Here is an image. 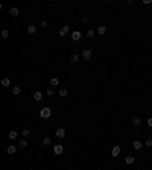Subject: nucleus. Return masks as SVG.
Listing matches in <instances>:
<instances>
[{
    "instance_id": "f257e3e1",
    "label": "nucleus",
    "mask_w": 152,
    "mask_h": 170,
    "mask_svg": "<svg viewBox=\"0 0 152 170\" xmlns=\"http://www.w3.org/2000/svg\"><path fill=\"white\" fill-rule=\"evenodd\" d=\"M50 116H52V109H50L49 106H44V108L40 109V117L41 118H49Z\"/></svg>"
},
{
    "instance_id": "f03ea898",
    "label": "nucleus",
    "mask_w": 152,
    "mask_h": 170,
    "mask_svg": "<svg viewBox=\"0 0 152 170\" xmlns=\"http://www.w3.org/2000/svg\"><path fill=\"white\" fill-rule=\"evenodd\" d=\"M91 50H90V49H85V50H82V53H81V58L84 59V61H90V59H91Z\"/></svg>"
},
{
    "instance_id": "7ed1b4c3",
    "label": "nucleus",
    "mask_w": 152,
    "mask_h": 170,
    "mask_svg": "<svg viewBox=\"0 0 152 170\" xmlns=\"http://www.w3.org/2000/svg\"><path fill=\"white\" fill-rule=\"evenodd\" d=\"M120 152H122V149H120V146H112V150H111V155L112 156H119L120 155Z\"/></svg>"
},
{
    "instance_id": "20e7f679",
    "label": "nucleus",
    "mask_w": 152,
    "mask_h": 170,
    "mask_svg": "<svg viewBox=\"0 0 152 170\" xmlns=\"http://www.w3.org/2000/svg\"><path fill=\"white\" fill-rule=\"evenodd\" d=\"M53 152L56 155H61L64 152V147H63V144H56V146H53Z\"/></svg>"
},
{
    "instance_id": "39448f33",
    "label": "nucleus",
    "mask_w": 152,
    "mask_h": 170,
    "mask_svg": "<svg viewBox=\"0 0 152 170\" xmlns=\"http://www.w3.org/2000/svg\"><path fill=\"white\" fill-rule=\"evenodd\" d=\"M79 59H81V55H78V53H73V55L70 56V62H72V64H76V62H79Z\"/></svg>"
},
{
    "instance_id": "423d86ee",
    "label": "nucleus",
    "mask_w": 152,
    "mask_h": 170,
    "mask_svg": "<svg viewBox=\"0 0 152 170\" xmlns=\"http://www.w3.org/2000/svg\"><path fill=\"white\" fill-rule=\"evenodd\" d=\"M56 137H58V138H64L65 137V131H64V129L63 128H59V129H56Z\"/></svg>"
},
{
    "instance_id": "0eeeda50",
    "label": "nucleus",
    "mask_w": 152,
    "mask_h": 170,
    "mask_svg": "<svg viewBox=\"0 0 152 170\" xmlns=\"http://www.w3.org/2000/svg\"><path fill=\"white\" fill-rule=\"evenodd\" d=\"M67 33H69V26H63V27H61V29H59V37H64V35H67Z\"/></svg>"
},
{
    "instance_id": "6e6552de",
    "label": "nucleus",
    "mask_w": 152,
    "mask_h": 170,
    "mask_svg": "<svg viewBox=\"0 0 152 170\" xmlns=\"http://www.w3.org/2000/svg\"><path fill=\"white\" fill-rule=\"evenodd\" d=\"M132 147H134V149H136V150H140V149H142V147H143V144H142V141L136 140V141H134V143H132Z\"/></svg>"
},
{
    "instance_id": "1a4fd4ad",
    "label": "nucleus",
    "mask_w": 152,
    "mask_h": 170,
    "mask_svg": "<svg viewBox=\"0 0 152 170\" xmlns=\"http://www.w3.org/2000/svg\"><path fill=\"white\" fill-rule=\"evenodd\" d=\"M72 39H73V41H78V39H81V32L75 31V32L72 33Z\"/></svg>"
},
{
    "instance_id": "9d476101",
    "label": "nucleus",
    "mask_w": 152,
    "mask_h": 170,
    "mask_svg": "<svg viewBox=\"0 0 152 170\" xmlns=\"http://www.w3.org/2000/svg\"><path fill=\"white\" fill-rule=\"evenodd\" d=\"M97 32L100 33V35H105V33H106V26L105 24H100L99 29H97Z\"/></svg>"
},
{
    "instance_id": "9b49d317",
    "label": "nucleus",
    "mask_w": 152,
    "mask_h": 170,
    "mask_svg": "<svg viewBox=\"0 0 152 170\" xmlns=\"http://www.w3.org/2000/svg\"><path fill=\"white\" fill-rule=\"evenodd\" d=\"M41 99H43V94H41L40 91H37L35 94H33V100H35V102H40Z\"/></svg>"
},
{
    "instance_id": "f8f14e48",
    "label": "nucleus",
    "mask_w": 152,
    "mask_h": 170,
    "mask_svg": "<svg viewBox=\"0 0 152 170\" xmlns=\"http://www.w3.org/2000/svg\"><path fill=\"white\" fill-rule=\"evenodd\" d=\"M6 152H8V154H11V155H12V154H15V152H17V146H8Z\"/></svg>"
},
{
    "instance_id": "ddd939ff",
    "label": "nucleus",
    "mask_w": 152,
    "mask_h": 170,
    "mask_svg": "<svg viewBox=\"0 0 152 170\" xmlns=\"http://www.w3.org/2000/svg\"><path fill=\"white\" fill-rule=\"evenodd\" d=\"M132 123H134V126H140V124H142V118H140V117H134Z\"/></svg>"
},
{
    "instance_id": "4468645a",
    "label": "nucleus",
    "mask_w": 152,
    "mask_h": 170,
    "mask_svg": "<svg viewBox=\"0 0 152 170\" xmlns=\"http://www.w3.org/2000/svg\"><path fill=\"white\" fill-rule=\"evenodd\" d=\"M9 84H11L9 77H3L2 79V87H9Z\"/></svg>"
},
{
    "instance_id": "2eb2a0df",
    "label": "nucleus",
    "mask_w": 152,
    "mask_h": 170,
    "mask_svg": "<svg viewBox=\"0 0 152 170\" xmlns=\"http://www.w3.org/2000/svg\"><path fill=\"white\" fill-rule=\"evenodd\" d=\"M9 14L12 15V17H17L20 12H18V9H17V8H11V9H9Z\"/></svg>"
},
{
    "instance_id": "dca6fc26",
    "label": "nucleus",
    "mask_w": 152,
    "mask_h": 170,
    "mask_svg": "<svg viewBox=\"0 0 152 170\" xmlns=\"http://www.w3.org/2000/svg\"><path fill=\"white\" fill-rule=\"evenodd\" d=\"M58 94H59V97H65V96H67V94H69V91H67V90H65V88H61Z\"/></svg>"
},
{
    "instance_id": "f3484780",
    "label": "nucleus",
    "mask_w": 152,
    "mask_h": 170,
    "mask_svg": "<svg viewBox=\"0 0 152 170\" xmlns=\"http://www.w3.org/2000/svg\"><path fill=\"white\" fill-rule=\"evenodd\" d=\"M17 131H9V140H15L17 138Z\"/></svg>"
},
{
    "instance_id": "a211bd4d",
    "label": "nucleus",
    "mask_w": 152,
    "mask_h": 170,
    "mask_svg": "<svg viewBox=\"0 0 152 170\" xmlns=\"http://www.w3.org/2000/svg\"><path fill=\"white\" fill-rule=\"evenodd\" d=\"M27 32H29V33H35L37 32V27L33 26V24H31L29 27H27Z\"/></svg>"
},
{
    "instance_id": "6ab92c4d",
    "label": "nucleus",
    "mask_w": 152,
    "mask_h": 170,
    "mask_svg": "<svg viewBox=\"0 0 152 170\" xmlns=\"http://www.w3.org/2000/svg\"><path fill=\"white\" fill-rule=\"evenodd\" d=\"M134 160H136L134 156H126V158H125V162H126V164H132Z\"/></svg>"
},
{
    "instance_id": "aec40b11",
    "label": "nucleus",
    "mask_w": 152,
    "mask_h": 170,
    "mask_svg": "<svg viewBox=\"0 0 152 170\" xmlns=\"http://www.w3.org/2000/svg\"><path fill=\"white\" fill-rule=\"evenodd\" d=\"M2 38H3V39L9 38V31H6V29H5V31H2Z\"/></svg>"
},
{
    "instance_id": "412c9836",
    "label": "nucleus",
    "mask_w": 152,
    "mask_h": 170,
    "mask_svg": "<svg viewBox=\"0 0 152 170\" xmlns=\"http://www.w3.org/2000/svg\"><path fill=\"white\" fill-rule=\"evenodd\" d=\"M58 84H59L58 77H52V79H50V85H53V87H55V85H58Z\"/></svg>"
},
{
    "instance_id": "4be33fe9",
    "label": "nucleus",
    "mask_w": 152,
    "mask_h": 170,
    "mask_svg": "<svg viewBox=\"0 0 152 170\" xmlns=\"http://www.w3.org/2000/svg\"><path fill=\"white\" fill-rule=\"evenodd\" d=\"M50 143H52V140H50L49 137H44V138H43V144H44V146H47V144H50Z\"/></svg>"
},
{
    "instance_id": "5701e85b",
    "label": "nucleus",
    "mask_w": 152,
    "mask_h": 170,
    "mask_svg": "<svg viewBox=\"0 0 152 170\" xmlns=\"http://www.w3.org/2000/svg\"><path fill=\"white\" fill-rule=\"evenodd\" d=\"M12 93H14V94H20V93H21V88H20V87H14V88H12Z\"/></svg>"
},
{
    "instance_id": "b1692460",
    "label": "nucleus",
    "mask_w": 152,
    "mask_h": 170,
    "mask_svg": "<svg viewBox=\"0 0 152 170\" xmlns=\"http://www.w3.org/2000/svg\"><path fill=\"white\" fill-rule=\"evenodd\" d=\"M87 37H90V38H93V37H94V31H91V29H90V31L87 32Z\"/></svg>"
},
{
    "instance_id": "393cba45",
    "label": "nucleus",
    "mask_w": 152,
    "mask_h": 170,
    "mask_svg": "<svg viewBox=\"0 0 152 170\" xmlns=\"http://www.w3.org/2000/svg\"><path fill=\"white\" fill-rule=\"evenodd\" d=\"M18 146H21V147H26V146H27V141H26V140H21Z\"/></svg>"
},
{
    "instance_id": "a878e982",
    "label": "nucleus",
    "mask_w": 152,
    "mask_h": 170,
    "mask_svg": "<svg viewBox=\"0 0 152 170\" xmlns=\"http://www.w3.org/2000/svg\"><path fill=\"white\" fill-rule=\"evenodd\" d=\"M46 94H47V96H53V90H52V88L46 90Z\"/></svg>"
},
{
    "instance_id": "bb28decb",
    "label": "nucleus",
    "mask_w": 152,
    "mask_h": 170,
    "mask_svg": "<svg viewBox=\"0 0 152 170\" xmlns=\"http://www.w3.org/2000/svg\"><path fill=\"white\" fill-rule=\"evenodd\" d=\"M146 123H148V126H151V128H152V117H149L148 120H146Z\"/></svg>"
},
{
    "instance_id": "cd10ccee",
    "label": "nucleus",
    "mask_w": 152,
    "mask_h": 170,
    "mask_svg": "<svg viewBox=\"0 0 152 170\" xmlns=\"http://www.w3.org/2000/svg\"><path fill=\"white\" fill-rule=\"evenodd\" d=\"M21 135H23V137H27V135H29V131H27V129H24V131L21 132Z\"/></svg>"
},
{
    "instance_id": "c85d7f7f",
    "label": "nucleus",
    "mask_w": 152,
    "mask_h": 170,
    "mask_svg": "<svg viewBox=\"0 0 152 170\" xmlns=\"http://www.w3.org/2000/svg\"><path fill=\"white\" fill-rule=\"evenodd\" d=\"M40 26H41V27H47V21H46V20H44V21H41V23H40Z\"/></svg>"
},
{
    "instance_id": "c756f323",
    "label": "nucleus",
    "mask_w": 152,
    "mask_h": 170,
    "mask_svg": "<svg viewBox=\"0 0 152 170\" xmlns=\"http://www.w3.org/2000/svg\"><path fill=\"white\" fill-rule=\"evenodd\" d=\"M146 146H148V147H151L152 146V140H148V141H146V143H144Z\"/></svg>"
}]
</instances>
